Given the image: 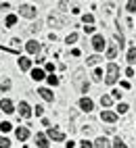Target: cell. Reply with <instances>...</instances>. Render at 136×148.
<instances>
[{"mask_svg": "<svg viewBox=\"0 0 136 148\" xmlns=\"http://www.w3.org/2000/svg\"><path fill=\"white\" fill-rule=\"evenodd\" d=\"M92 79H94V82H101V79H103V71H101V69H94Z\"/></svg>", "mask_w": 136, "mask_h": 148, "instance_id": "obj_20", "label": "cell"}, {"mask_svg": "<svg viewBox=\"0 0 136 148\" xmlns=\"http://www.w3.org/2000/svg\"><path fill=\"white\" fill-rule=\"evenodd\" d=\"M25 48H27V52H30V54H38V52L42 50V46L38 44L36 40H34V42H27V44H25Z\"/></svg>", "mask_w": 136, "mask_h": 148, "instance_id": "obj_8", "label": "cell"}, {"mask_svg": "<svg viewBox=\"0 0 136 148\" xmlns=\"http://www.w3.org/2000/svg\"><path fill=\"white\" fill-rule=\"evenodd\" d=\"M67 8H69V4H67L65 0H61V2H59V11H63V13H65Z\"/></svg>", "mask_w": 136, "mask_h": 148, "instance_id": "obj_30", "label": "cell"}, {"mask_svg": "<svg viewBox=\"0 0 136 148\" xmlns=\"http://www.w3.org/2000/svg\"><path fill=\"white\" fill-rule=\"evenodd\" d=\"M128 108H130L128 104H124V102H122V104L117 106V113H122V115H124V113H128Z\"/></svg>", "mask_w": 136, "mask_h": 148, "instance_id": "obj_27", "label": "cell"}, {"mask_svg": "<svg viewBox=\"0 0 136 148\" xmlns=\"http://www.w3.org/2000/svg\"><path fill=\"white\" fill-rule=\"evenodd\" d=\"M38 94H40L44 100H48V102H52V98H55L52 92H50V90H46V88H40V90H38Z\"/></svg>", "mask_w": 136, "mask_h": 148, "instance_id": "obj_13", "label": "cell"}, {"mask_svg": "<svg viewBox=\"0 0 136 148\" xmlns=\"http://www.w3.org/2000/svg\"><path fill=\"white\" fill-rule=\"evenodd\" d=\"M113 148H128V146H126V144H124V142L119 140V138H117V140L113 142Z\"/></svg>", "mask_w": 136, "mask_h": 148, "instance_id": "obj_28", "label": "cell"}, {"mask_svg": "<svg viewBox=\"0 0 136 148\" xmlns=\"http://www.w3.org/2000/svg\"><path fill=\"white\" fill-rule=\"evenodd\" d=\"M126 8H128L130 13H134L136 11V0H128V6H126Z\"/></svg>", "mask_w": 136, "mask_h": 148, "instance_id": "obj_26", "label": "cell"}, {"mask_svg": "<svg viewBox=\"0 0 136 148\" xmlns=\"http://www.w3.org/2000/svg\"><path fill=\"white\" fill-rule=\"evenodd\" d=\"M11 146V140L8 138H0V148H8Z\"/></svg>", "mask_w": 136, "mask_h": 148, "instance_id": "obj_24", "label": "cell"}, {"mask_svg": "<svg viewBox=\"0 0 136 148\" xmlns=\"http://www.w3.org/2000/svg\"><path fill=\"white\" fill-rule=\"evenodd\" d=\"M8 88H11V82H8V79H4V82H2V90L6 92V90H8Z\"/></svg>", "mask_w": 136, "mask_h": 148, "instance_id": "obj_33", "label": "cell"}, {"mask_svg": "<svg viewBox=\"0 0 136 148\" xmlns=\"http://www.w3.org/2000/svg\"><path fill=\"white\" fill-rule=\"evenodd\" d=\"M19 115L21 117H30L32 115V108H30L27 102H19Z\"/></svg>", "mask_w": 136, "mask_h": 148, "instance_id": "obj_11", "label": "cell"}, {"mask_svg": "<svg viewBox=\"0 0 136 148\" xmlns=\"http://www.w3.org/2000/svg\"><path fill=\"white\" fill-rule=\"evenodd\" d=\"M126 58H128L130 65H134V63H136V48H130V50H128V56H126Z\"/></svg>", "mask_w": 136, "mask_h": 148, "instance_id": "obj_18", "label": "cell"}, {"mask_svg": "<svg viewBox=\"0 0 136 148\" xmlns=\"http://www.w3.org/2000/svg\"><path fill=\"white\" fill-rule=\"evenodd\" d=\"M65 42H67V44H75V42H77V34H69V36L65 38Z\"/></svg>", "mask_w": 136, "mask_h": 148, "instance_id": "obj_22", "label": "cell"}, {"mask_svg": "<svg viewBox=\"0 0 136 148\" xmlns=\"http://www.w3.org/2000/svg\"><path fill=\"white\" fill-rule=\"evenodd\" d=\"M111 96H113V98H117V100H119V98H122V92H119V90H115V92H113Z\"/></svg>", "mask_w": 136, "mask_h": 148, "instance_id": "obj_35", "label": "cell"}, {"mask_svg": "<svg viewBox=\"0 0 136 148\" xmlns=\"http://www.w3.org/2000/svg\"><path fill=\"white\" fill-rule=\"evenodd\" d=\"M48 138L55 140V142H63L65 140V134L61 130H57V127H50V130H48Z\"/></svg>", "mask_w": 136, "mask_h": 148, "instance_id": "obj_4", "label": "cell"}, {"mask_svg": "<svg viewBox=\"0 0 136 148\" xmlns=\"http://www.w3.org/2000/svg\"><path fill=\"white\" fill-rule=\"evenodd\" d=\"M111 102H113V96H101V104L103 106H111Z\"/></svg>", "mask_w": 136, "mask_h": 148, "instance_id": "obj_19", "label": "cell"}, {"mask_svg": "<svg viewBox=\"0 0 136 148\" xmlns=\"http://www.w3.org/2000/svg\"><path fill=\"white\" fill-rule=\"evenodd\" d=\"M36 144L40 148H48V136L44 134H36Z\"/></svg>", "mask_w": 136, "mask_h": 148, "instance_id": "obj_10", "label": "cell"}, {"mask_svg": "<svg viewBox=\"0 0 136 148\" xmlns=\"http://www.w3.org/2000/svg\"><path fill=\"white\" fill-rule=\"evenodd\" d=\"M111 142L107 140V138H96V142H94V148H109Z\"/></svg>", "mask_w": 136, "mask_h": 148, "instance_id": "obj_14", "label": "cell"}, {"mask_svg": "<svg viewBox=\"0 0 136 148\" xmlns=\"http://www.w3.org/2000/svg\"><path fill=\"white\" fill-rule=\"evenodd\" d=\"M15 136H17V140H27V138H30V130H27V127H17L15 130Z\"/></svg>", "mask_w": 136, "mask_h": 148, "instance_id": "obj_6", "label": "cell"}, {"mask_svg": "<svg viewBox=\"0 0 136 148\" xmlns=\"http://www.w3.org/2000/svg\"><path fill=\"white\" fill-rule=\"evenodd\" d=\"M92 21H94L92 15H84V23H92Z\"/></svg>", "mask_w": 136, "mask_h": 148, "instance_id": "obj_31", "label": "cell"}, {"mask_svg": "<svg viewBox=\"0 0 136 148\" xmlns=\"http://www.w3.org/2000/svg\"><path fill=\"white\" fill-rule=\"evenodd\" d=\"M48 84H50V86H57V84H59V79H57V75H48Z\"/></svg>", "mask_w": 136, "mask_h": 148, "instance_id": "obj_29", "label": "cell"}, {"mask_svg": "<svg viewBox=\"0 0 136 148\" xmlns=\"http://www.w3.org/2000/svg\"><path fill=\"white\" fill-rule=\"evenodd\" d=\"M40 27H42V23H36V25H32V32H34V34H38V32H40Z\"/></svg>", "mask_w": 136, "mask_h": 148, "instance_id": "obj_32", "label": "cell"}, {"mask_svg": "<svg viewBox=\"0 0 136 148\" xmlns=\"http://www.w3.org/2000/svg\"><path fill=\"white\" fill-rule=\"evenodd\" d=\"M101 119L107 121V123H115V121H117V115L111 113V111H103V113H101Z\"/></svg>", "mask_w": 136, "mask_h": 148, "instance_id": "obj_7", "label": "cell"}, {"mask_svg": "<svg viewBox=\"0 0 136 148\" xmlns=\"http://www.w3.org/2000/svg\"><path fill=\"white\" fill-rule=\"evenodd\" d=\"M48 25H50V27H57V29H59V27H65V25H67V19H65L63 15H59V13H50V15H48Z\"/></svg>", "mask_w": 136, "mask_h": 148, "instance_id": "obj_2", "label": "cell"}, {"mask_svg": "<svg viewBox=\"0 0 136 148\" xmlns=\"http://www.w3.org/2000/svg\"><path fill=\"white\" fill-rule=\"evenodd\" d=\"M84 29H86V34H92V32H94L92 25H84Z\"/></svg>", "mask_w": 136, "mask_h": 148, "instance_id": "obj_34", "label": "cell"}, {"mask_svg": "<svg viewBox=\"0 0 136 148\" xmlns=\"http://www.w3.org/2000/svg\"><path fill=\"white\" fill-rule=\"evenodd\" d=\"M0 108H2L4 113H8V115H11V113L15 111V106H13V102H11V100H6V98H4V100H0Z\"/></svg>", "mask_w": 136, "mask_h": 148, "instance_id": "obj_12", "label": "cell"}, {"mask_svg": "<svg viewBox=\"0 0 136 148\" xmlns=\"http://www.w3.org/2000/svg\"><path fill=\"white\" fill-rule=\"evenodd\" d=\"M80 108H82V111H86V113H90L92 108H94V104H92L90 98H82V100H80Z\"/></svg>", "mask_w": 136, "mask_h": 148, "instance_id": "obj_9", "label": "cell"}, {"mask_svg": "<svg viewBox=\"0 0 136 148\" xmlns=\"http://www.w3.org/2000/svg\"><path fill=\"white\" fill-rule=\"evenodd\" d=\"M32 77H34L36 82H40V79H44V71H42V69H34V71H32Z\"/></svg>", "mask_w": 136, "mask_h": 148, "instance_id": "obj_17", "label": "cell"}, {"mask_svg": "<svg viewBox=\"0 0 136 148\" xmlns=\"http://www.w3.org/2000/svg\"><path fill=\"white\" fill-rule=\"evenodd\" d=\"M92 48L101 52L103 48H105V38H103V36H94V38H92Z\"/></svg>", "mask_w": 136, "mask_h": 148, "instance_id": "obj_5", "label": "cell"}, {"mask_svg": "<svg viewBox=\"0 0 136 148\" xmlns=\"http://www.w3.org/2000/svg\"><path fill=\"white\" fill-rule=\"evenodd\" d=\"M117 77H119V67L115 65V63H109V65H107L105 82H107V84H115V82H117Z\"/></svg>", "mask_w": 136, "mask_h": 148, "instance_id": "obj_1", "label": "cell"}, {"mask_svg": "<svg viewBox=\"0 0 136 148\" xmlns=\"http://www.w3.org/2000/svg\"><path fill=\"white\" fill-rule=\"evenodd\" d=\"M99 63H101V56L99 54H92V56L86 58V65H99Z\"/></svg>", "mask_w": 136, "mask_h": 148, "instance_id": "obj_16", "label": "cell"}, {"mask_svg": "<svg viewBox=\"0 0 136 148\" xmlns=\"http://www.w3.org/2000/svg\"><path fill=\"white\" fill-rule=\"evenodd\" d=\"M115 54H117V46H111L107 50V58H115Z\"/></svg>", "mask_w": 136, "mask_h": 148, "instance_id": "obj_21", "label": "cell"}, {"mask_svg": "<svg viewBox=\"0 0 136 148\" xmlns=\"http://www.w3.org/2000/svg\"><path fill=\"white\" fill-rule=\"evenodd\" d=\"M19 67H21L23 71H30V69H32V61H30V58H19Z\"/></svg>", "mask_w": 136, "mask_h": 148, "instance_id": "obj_15", "label": "cell"}, {"mask_svg": "<svg viewBox=\"0 0 136 148\" xmlns=\"http://www.w3.org/2000/svg\"><path fill=\"white\" fill-rule=\"evenodd\" d=\"M42 113H44V108H42V106H36V115H38V117H40Z\"/></svg>", "mask_w": 136, "mask_h": 148, "instance_id": "obj_36", "label": "cell"}, {"mask_svg": "<svg viewBox=\"0 0 136 148\" xmlns=\"http://www.w3.org/2000/svg\"><path fill=\"white\" fill-rule=\"evenodd\" d=\"M94 144H90V142H82V148H92Z\"/></svg>", "mask_w": 136, "mask_h": 148, "instance_id": "obj_37", "label": "cell"}, {"mask_svg": "<svg viewBox=\"0 0 136 148\" xmlns=\"http://www.w3.org/2000/svg\"><path fill=\"white\" fill-rule=\"evenodd\" d=\"M11 123H8V121H2V123H0V130H2V132H11Z\"/></svg>", "mask_w": 136, "mask_h": 148, "instance_id": "obj_23", "label": "cell"}, {"mask_svg": "<svg viewBox=\"0 0 136 148\" xmlns=\"http://www.w3.org/2000/svg\"><path fill=\"white\" fill-rule=\"evenodd\" d=\"M15 23H17V17H15V15H8V17H6V25L11 27V25H15Z\"/></svg>", "mask_w": 136, "mask_h": 148, "instance_id": "obj_25", "label": "cell"}, {"mask_svg": "<svg viewBox=\"0 0 136 148\" xmlns=\"http://www.w3.org/2000/svg\"><path fill=\"white\" fill-rule=\"evenodd\" d=\"M19 15L25 17V19H34L38 15V8L32 6V4H21V6H19Z\"/></svg>", "mask_w": 136, "mask_h": 148, "instance_id": "obj_3", "label": "cell"}]
</instances>
